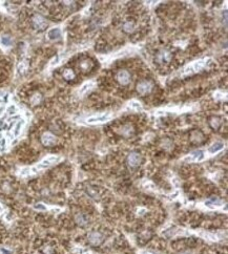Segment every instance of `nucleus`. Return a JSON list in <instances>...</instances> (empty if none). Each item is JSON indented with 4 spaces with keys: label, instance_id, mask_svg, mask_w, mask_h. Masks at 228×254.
<instances>
[{
    "label": "nucleus",
    "instance_id": "f3484780",
    "mask_svg": "<svg viewBox=\"0 0 228 254\" xmlns=\"http://www.w3.org/2000/svg\"><path fill=\"white\" fill-rule=\"evenodd\" d=\"M129 107H130V109L135 110V111H141L142 110V106L141 104L137 102V101H131L130 103H129Z\"/></svg>",
    "mask_w": 228,
    "mask_h": 254
},
{
    "label": "nucleus",
    "instance_id": "b1692460",
    "mask_svg": "<svg viewBox=\"0 0 228 254\" xmlns=\"http://www.w3.org/2000/svg\"><path fill=\"white\" fill-rule=\"evenodd\" d=\"M7 113H9V114H15V113H17V107H16V105H14V104L10 105V106L7 107Z\"/></svg>",
    "mask_w": 228,
    "mask_h": 254
},
{
    "label": "nucleus",
    "instance_id": "423d86ee",
    "mask_svg": "<svg viewBox=\"0 0 228 254\" xmlns=\"http://www.w3.org/2000/svg\"><path fill=\"white\" fill-rule=\"evenodd\" d=\"M33 22H34L35 28H38V30H44L46 28V25H47L45 19L42 16H40V15H36L34 19H33Z\"/></svg>",
    "mask_w": 228,
    "mask_h": 254
},
{
    "label": "nucleus",
    "instance_id": "c85d7f7f",
    "mask_svg": "<svg viewBox=\"0 0 228 254\" xmlns=\"http://www.w3.org/2000/svg\"><path fill=\"white\" fill-rule=\"evenodd\" d=\"M34 208L37 210H45L46 209L44 205H42V204H36V205L34 206Z\"/></svg>",
    "mask_w": 228,
    "mask_h": 254
},
{
    "label": "nucleus",
    "instance_id": "bb28decb",
    "mask_svg": "<svg viewBox=\"0 0 228 254\" xmlns=\"http://www.w3.org/2000/svg\"><path fill=\"white\" fill-rule=\"evenodd\" d=\"M42 252L44 254H53V248L49 247V246H46V247L42 250Z\"/></svg>",
    "mask_w": 228,
    "mask_h": 254
},
{
    "label": "nucleus",
    "instance_id": "ddd939ff",
    "mask_svg": "<svg viewBox=\"0 0 228 254\" xmlns=\"http://www.w3.org/2000/svg\"><path fill=\"white\" fill-rule=\"evenodd\" d=\"M223 147H224V144H223V143H221V142H215L214 144H212L210 147H209L208 151H209L210 153H214V152L220 151L221 149H223Z\"/></svg>",
    "mask_w": 228,
    "mask_h": 254
},
{
    "label": "nucleus",
    "instance_id": "393cba45",
    "mask_svg": "<svg viewBox=\"0 0 228 254\" xmlns=\"http://www.w3.org/2000/svg\"><path fill=\"white\" fill-rule=\"evenodd\" d=\"M211 204H214V206H221L222 205V202L221 201H218V199H210V201H207V202H206V205H207V206H210Z\"/></svg>",
    "mask_w": 228,
    "mask_h": 254
},
{
    "label": "nucleus",
    "instance_id": "1a4fd4ad",
    "mask_svg": "<svg viewBox=\"0 0 228 254\" xmlns=\"http://www.w3.org/2000/svg\"><path fill=\"white\" fill-rule=\"evenodd\" d=\"M47 37L49 40H58L59 38L61 37V30L59 28H54L49 30L47 33Z\"/></svg>",
    "mask_w": 228,
    "mask_h": 254
},
{
    "label": "nucleus",
    "instance_id": "dca6fc26",
    "mask_svg": "<svg viewBox=\"0 0 228 254\" xmlns=\"http://www.w3.org/2000/svg\"><path fill=\"white\" fill-rule=\"evenodd\" d=\"M123 31L125 33H127V34H130L132 32L135 31V24L130 22V21H127V22H125L123 24Z\"/></svg>",
    "mask_w": 228,
    "mask_h": 254
},
{
    "label": "nucleus",
    "instance_id": "a211bd4d",
    "mask_svg": "<svg viewBox=\"0 0 228 254\" xmlns=\"http://www.w3.org/2000/svg\"><path fill=\"white\" fill-rule=\"evenodd\" d=\"M63 77L66 80H73L75 78V74H74L72 69H65L64 72H63Z\"/></svg>",
    "mask_w": 228,
    "mask_h": 254
},
{
    "label": "nucleus",
    "instance_id": "20e7f679",
    "mask_svg": "<svg viewBox=\"0 0 228 254\" xmlns=\"http://www.w3.org/2000/svg\"><path fill=\"white\" fill-rule=\"evenodd\" d=\"M41 143L46 147H52L57 143V138L52 134L51 132H45L42 134L41 137Z\"/></svg>",
    "mask_w": 228,
    "mask_h": 254
},
{
    "label": "nucleus",
    "instance_id": "aec40b11",
    "mask_svg": "<svg viewBox=\"0 0 228 254\" xmlns=\"http://www.w3.org/2000/svg\"><path fill=\"white\" fill-rule=\"evenodd\" d=\"M204 65H205V61H204V60H201V61L196 62L194 65H192V67H194V70H200L201 68H203Z\"/></svg>",
    "mask_w": 228,
    "mask_h": 254
},
{
    "label": "nucleus",
    "instance_id": "7ed1b4c3",
    "mask_svg": "<svg viewBox=\"0 0 228 254\" xmlns=\"http://www.w3.org/2000/svg\"><path fill=\"white\" fill-rule=\"evenodd\" d=\"M152 89V84L148 81H142V82L138 83L137 85V91H138L141 96H145L147 93H149Z\"/></svg>",
    "mask_w": 228,
    "mask_h": 254
},
{
    "label": "nucleus",
    "instance_id": "6e6552de",
    "mask_svg": "<svg viewBox=\"0 0 228 254\" xmlns=\"http://www.w3.org/2000/svg\"><path fill=\"white\" fill-rule=\"evenodd\" d=\"M59 158L58 157H49V158L44 159L43 161L38 165V168H46V167H49L53 163H55L56 161H58Z\"/></svg>",
    "mask_w": 228,
    "mask_h": 254
},
{
    "label": "nucleus",
    "instance_id": "cd10ccee",
    "mask_svg": "<svg viewBox=\"0 0 228 254\" xmlns=\"http://www.w3.org/2000/svg\"><path fill=\"white\" fill-rule=\"evenodd\" d=\"M26 69V65H25L23 62H21L20 64L18 65V70H19V72H23Z\"/></svg>",
    "mask_w": 228,
    "mask_h": 254
},
{
    "label": "nucleus",
    "instance_id": "a878e982",
    "mask_svg": "<svg viewBox=\"0 0 228 254\" xmlns=\"http://www.w3.org/2000/svg\"><path fill=\"white\" fill-rule=\"evenodd\" d=\"M87 193H88V195L90 196V197H93V199H98V195H97V193L96 192H94L93 190L90 188H88V190H87Z\"/></svg>",
    "mask_w": 228,
    "mask_h": 254
},
{
    "label": "nucleus",
    "instance_id": "5701e85b",
    "mask_svg": "<svg viewBox=\"0 0 228 254\" xmlns=\"http://www.w3.org/2000/svg\"><path fill=\"white\" fill-rule=\"evenodd\" d=\"M32 103L34 104V105H36V104H38L40 101H41V96L39 95V93H36V95H34V96L32 97Z\"/></svg>",
    "mask_w": 228,
    "mask_h": 254
},
{
    "label": "nucleus",
    "instance_id": "4be33fe9",
    "mask_svg": "<svg viewBox=\"0 0 228 254\" xmlns=\"http://www.w3.org/2000/svg\"><path fill=\"white\" fill-rule=\"evenodd\" d=\"M0 42H1V44L3 45V46H10L11 45V38L10 37H7V36H4V37L1 38V40H0Z\"/></svg>",
    "mask_w": 228,
    "mask_h": 254
},
{
    "label": "nucleus",
    "instance_id": "f257e3e1",
    "mask_svg": "<svg viewBox=\"0 0 228 254\" xmlns=\"http://www.w3.org/2000/svg\"><path fill=\"white\" fill-rule=\"evenodd\" d=\"M88 241L90 244H92L93 246H99V245L102 244V241L104 240V236L99 232V231H93L88 234Z\"/></svg>",
    "mask_w": 228,
    "mask_h": 254
},
{
    "label": "nucleus",
    "instance_id": "412c9836",
    "mask_svg": "<svg viewBox=\"0 0 228 254\" xmlns=\"http://www.w3.org/2000/svg\"><path fill=\"white\" fill-rule=\"evenodd\" d=\"M131 132H132V128H131L129 125L123 127V130H122V134H123V136H125V137H128V136H130Z\"/></svg>",
    "mask_w": 228,
    "mask_h": 254
},
{
    "label": "nucleus",
    "instance_id": "c756f323",
    "mask_svg": "<svg viewBox=\"0 0 228 254\" xmlns=\"http://www.w3.org/2000/svg\"><path fill=\"white\" fill-rule=\"evenodd\" d=\"M183 254H191V252H189V251H187V252H185V253Z\"/></svg>",
    "mask_w": 228,
    "mask_h": 254
},
{
    "label": "nucleus",
    "instance_id": "39448f33",
    "mask_svg": "<svg viewBox=\"0 0 228 254\" xmlns=\"http://www.w3.org/2000/svg\"><path fill=\"white\" fill-rule=\"evenodd\" d=\"M117 80L121 85H127L130 83V75L127 70H120L117 75Z\"/></svg>",
    "mask_w": 228,
    "mask_h": 254
},
{
    "label": "nucleus",
    "instance_id": "f8f14e48",
    "mask_svg": "<svg viewBox=\"0 0 228 254\" xmlns=\"http://www.w3.org/2000/svg\"><path fill=\"white\" fill-rule=\"evenodd\" d=\"M24 125V121L23 120H20L18 121L17 123L15 124L14 126V129H13V137H18L19 134H20L21 130H22V127Z\"/></svg>",
    "mask_w": 228,
    "mask_h": 254
},
{
    "label": "nucleus",
    "instance_id": "0eeeda50",
    "mask_svg": "<svg viewBox=\"0 0 228 254\" xmlns=\"http://www.w3.org/2000/svg\"><path fill=\"white\" fill-rule=\"evenodd\" d=\"M111 116L109 114H101V116H97V117H90L87 119L88 123H102V122H106L109 120Z\"/></svg>",
    "mask_w": 228,
    "mask_h": 254
},
{
    "label": "nucleus",
    "instance_id": "2eb2a0df",
    "mask_svg": "<svg viewBox=\"0 0 228 254\" xmlns=\"http://www.w3.org/2000/svg\"><path fill=\"white\" fill-rule=\"evenodd\" d=\"M201 159H203V152L201 150H196L191 152V155L188 158H186V160L191 161V160H201Z\"/></svg>",
    "mask_w": 228,
    "mask_h": 254
},
{
    "label": "nucleus",
    "instance_id": "6ab92c4d",
    "mask_svg": "<svg viewBox=\"0 0 228 254\" xmlns=\"http://www.w3.org/2000/svg\"><path fill=\"white\" fill-rule=\"evenodd\" d=\"M94 86V83L93 82H88V83H85V84H84V85L82 86V87H81V88H80V91L79 93H81V95H83V93H85L87 91V90H90V88H92V87H93Z\"/></svg>",
    "mask_w": 228,
    "mask_h": 254
},
{
    "label": "nucleus",
    "instance_id": "9b49d317",
    "mask_svg": "<svg viewBox=\"0 0 228 254\" xmlns=\"http://www.w3.org/2000/svg\"><path fill=\"white\" fill-rule=\"evenodd\" d=\"M76 223L79 225V226L81 227H84V226H86L87 223H88V220H87V217L84 215V214H82V213H78L76 215Z\"/></svg>",
    "mask_w": 228,
    "mask_h": 254
},
{
    "label": "nucleus",
    "instance_id": "9d476101",
    "mask_svg": "<svg viewBox=\"0 0 228 254\" xmlns=\"http://www.w3.org/2000/svg\"><path fill=\"white\" fill-rule=\"evenodd\" d=\"M171 59V54L168 51H161L158 55V60L160 62H169Z\"/></svg>",
    "mask_w": 228,
    "mask_h": 254
},
{
    "label": "nucleus",
    "instance_id": "f03ea898",
    "mask_svg": "<svg viewBox=\"0 0 228 254\" xmlns=\"http://www.w3.org/2000/svg\"><path fill=\"white\" fill-rule=\"evenodd\" d=\"M141 155L139 152H130L127 157V164L129 167H138L141 163Z\"/></svg>",
    "mask_w": 228,
    "mask_h": 254
},
{
    "label": "nucleus",
    "instance_id": "4468645a",
    "mask_svg": "<svg viewBox=\"0 0 228 254\" xmlns=\"http://www.w3.org/2000/svg\"><path fill=\"white\" fill-rule=\"evenodd\" d=\"M209 125L211 126V128L214 129H218L220 125H221V121H220V118L218 117H211L209 119Z\"/></svg>",
    "mask_w": 228,
    "mask_h": 254
}]
</instances>
